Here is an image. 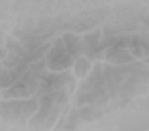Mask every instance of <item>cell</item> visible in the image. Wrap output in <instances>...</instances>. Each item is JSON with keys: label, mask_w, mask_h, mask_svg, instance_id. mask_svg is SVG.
Instances as JSON below:
<instances>
[{"label": "cell", "mask_w": 149, "mask_h": 131, "mask_svg": "<svg viewBox=\"0 0 149 131\" xmlns=\"http://www.w3.org/2000/svg\"><path fill=\"white\" fill-rule=\"evenodd\" d=\"M56 48L52 49L49 55V58L50 59V67L54 69L59 70L68 67L71 64V59L66 54L64 53L65 49L63 46L61 41L57 42Z\"/></svg>", "instance_id": "1"}, {"label": "cell", "mask_w": 149, "mask_h": 131, "mask_svg": "<svg viewBox=\"0 0 149 131\" xmlns=\"http://www.w3.org/2000/svg\"><path fill=\"white\" fill-rule=\"evenodd\" d=\"M65 39L66 41V46L68 47L69 51L71 53H74L79 48L78 43L79 42L78 38L71 35H66Z\"/></svg>", "instance_id": "2"}, {"label": "cell", "mask_w": 149, "mask_h": 131, "mask_svg": "<svg viewBox=\"0 0 149 131\" xmlns=\"http://www.w3.org/2000/svg\"><path fill=\"white\" fill-rule=\"evenodd\" d=\"M89 66V65L87 61H86L84 59H80L76 63L75 68L76 74H78V76H84L87 72Z\"/></svg>", "instance_id": "3"}, {"label": "cell", "mask_w": 149, "mask_h": 131, "mask_svg": "<svg viewBox=\"0 0 149 131\" xmlns=\"http://www.w3.org/2000/svg\"><path fill=\"white\" fill-rule=\"evenodd\" d=\"M94 113V112L93 111L91 110V109L89 108L83 109L81 113L82 117L85 118L86 119H88L89 118H92L93 117Z\"/></svg>", "instance_id": "4"}]
</instances>
